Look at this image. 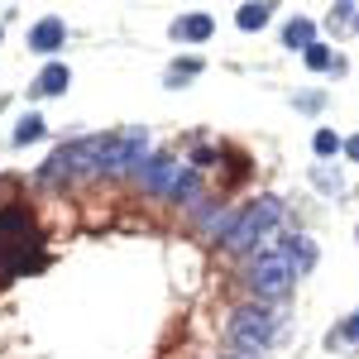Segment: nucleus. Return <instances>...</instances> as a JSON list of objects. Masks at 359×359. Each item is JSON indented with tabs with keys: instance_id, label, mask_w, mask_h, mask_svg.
<instances>
[{
	"instance_id": "1",
	"label": "nucleus",
	"mask_w": 359,
	"mask_h": 359,
	"mask_svg": "<svg viewBox=\"0 0 359 359\" xmlns=\"http://www.w3.org/2000/svg\"><path fill=\"white\" fill-rule=\"evenodd\" d=\"M39 264H43V254H39V235H34L29 211H20V206L0 211V283L29 273Z\"/></svg>"
},
{
	"instance_id": "2",
	"label": "nucleus",
	"mask_w": 359,
	"mask_h": 359,
	"mask_svg": "<svg viewBox=\"0 0 359 359\" xmlns=\"http://www.w3.org/2000/svg\"><path fill=\"white\" fill-rule=\"evenodd\" d=\"M292 278H297V264L287 259V249L273 245V249H264L254 264H249V292L254 297H264V302H273V297H287V287H292Z\"/></svg>"
},
{
	"instance_id": "3",
	"label": "nucleus",
	"mask_w": 359,
	"mask_h": 359,
	"mask_svg": "<svg viewBox=\"0 0 359 359\" xmlns=\"http://www.w3.org/2000/svg\"><path fill=\"white\" fill-rule=\"evenodd\" d=\"M278 221H283V201H278V196H259L245 216L235 221V230L225 235V249L245 254V249H254L259 240H269V230H273Z\"/></svg>"
},
{
	"instance_id": "4",
	"label": "nucleus",
	"mask_w": 359,
	"mask_h": 359,
	"mask_svg": "<svg viewBox=\"0 0 359 359\" xmlns=\"http://www.w3.org/2000/svg\"><path fill=\"white\" fill-rule=\"evenodd\" d=\"M139 177H144V187H149V192L177 196V201H182V196L196 201V192H201V187H196V172L182 163V158H154V163L139 168Z\"/></svg>"
},
{
	"instance_id": "5",
	"label": "nucleus",
	"mask_w": 359,
	"mask_h": 359,
	"mask_svg": "<svg viewBox=\"0 0 359 359\" xmlns=\"http://www.w3.org/2000/svg\"><path fill=\"white\" fill-rule=\"evenodd\" d=\"M273 331H278V316L264 311V306H240V311L230 316V326H225L230 345H240L245 355H259V350L273 340Z\"/></svg>"
},
{
	"instance_id": "6",
	"label": "nucleus",
	"mask_w": 359,
	"mask_h": 359,
	"mask_svg": "<svg viewBox=\"0 0 359 359\" xmlns=\"http://www.w3.org/2000/svg\"><path fill=\"white\" fill-rule=\"evenodd\" d=\"M62 39H67V25H62L57 15H48V20H39V25L29 29V48H34V53H57Z\"/></svg>"
},
{
	"instance_id": "7",
	"label": "nucleus",
	"mask_w": 359,
	"mask_h": 359,
	"mask_svg": "<svg viewBox=\"0 0 359 359\" xmlns=\"http://www.w3.org/2000/svg\"><path fill=\"white\" fill-rule=\"evenodd\" d=\"M67 82H72L67 62H48V67L34 77V91H39V96H57V91H67Z\"/></svg>"
},
{
	"instance_id": "8",
	"label": "nucleus",
	"mask_w": 359,
	"mask_h": 359,
	"mask_svg": "<svg viewBox=\"0 0 359 359\" xmlns=\"http://www.w3.org/2000/svg\"><path fill=\"white\" fill-rule=\"evenodd\" d=\"M211 15H187V20H177V25H172V34H177V39H182V43H206V39H211Z\"/></svg>"
},
{
	"instance_id": "9",
	"label": "nucleus",
	"mask_w": 359,
	"mask_h": 359,
	"mask_svg": "<svg viewBox=\"0 0 359 359\" xmlns=\"http://www.w3.org/2000/svg\"><path fill=\"white\" fill-rule=\"evenodd\" d=\"M283 43H287V48H311V43H316V25H311V20H292V25L283 29Z\"/></svg>"
},
{
	"instance_id": "10",
	"label": "nucleus",
	"mask_w": 359,
	"mask_h": 359,
	"mask_svg": "<svg viewBox=\"0 0 359 359\" xmlns=\"http://www.w3.org/2000/svg\"><path fill=\"white\" fill-rule=\"evenodd\" d=\"M302 57H306V67H316V72H340V57H335L326 43H311Z\"/></svg>"
},
{
	"instance_id": "11",
	"label": "nucleus",
	"mask_w": 359,
	"mask_h": 359,
	"mask_svg": "<svg viewBox=\"0 0 359 359\" xmlns=\"http://www.w3.org/2000/svg\"><path fill=\"white\" fill-rule=\"evenodd\" d=\"M269 10H273V5H240L235 25H240V29H264V25H269Z\"/></svg>"
},
{
	"instance_id": "12",
	"label": "nucleus",
	"mask_w": 359,
	"mask_h": 359,
	"mask_svg": "<svg viewBox=\"0 0 359 359\" xmlns=\"http://www.w3.org/2000/svg\"><path fill=\"white\" fill-rule=\"evenodd\" d=\"M196 72H201V57H182V62H172V67H168V86L192 82Z\"/></svg>"
},
{
	"instance_id": "13",
	"label": "nucleus",
	"mask_w": 359,
	"mask_h": 359,
	"mask_svg": "<svg viewBox=\"0 0 359 359\" xmlns=\"http://www.w3.org/2000/svg\"><path fill=\"white\" fill-rule=\"evenodd\" d=\"M311 149H316L321 158H331V154H340L345 144H340V135H335V130H316V139H311Z\"/></svg>"
},
{
	"instance_id": "14",
	"label": "nucleus",
	"mask_w": 359,
	"mask_h": 359,
	"mask_svg": "<svg viewBox=\"0 0 359 359\" xmlns=\"http://www.w3.org/2000/svg\"><path fill=\"white\" fill-rule=\"evenodd\" d=\"M39 135H43V120L39 115H25L20 130H15V144H29V139H39Z\"/></svg>"
},
{
	"instance_id": "15",
	"label": "nucleus",
	"mask_w": 359,
	"mask_h": 359,
	"mask_svg": "<svg viewBox=\"0 0 359 359\" xmlns=\"http://www.w3.org/2000/svg\"><path fill=\"white\" fill-rule=\"evenodd\" d=\"M311 177H316V187H326V192H340V187H345L340 172H331V168H311Z\"/></svg>"
},
{
	"instance_id": "16",
	"label": "nucleus",
	"mask_w": 359,
	"mask_h": 359,
	"mask_svg": "<svg viewBox=\"0 0 359 359\" xmlns=\"http://www.w3.org/2000/svg\"><path fill=\"white\" fill-rule=\"evenodd\" d=\"M350 335H359V311L345 321V326H340V331H331V340H350Z\"/></svg>"
},
{
	"instance_id": "17",
	"label": "nucleus",
	"mask_w": 359,
	"mask_h": 359,
	"mask_svg": "<svg viewBox=\"0 0 359 359\" xmlns=\"http://www.w3.org/2000/svg\"><path fill=\"white\" fill-rule=\"evenodd\" d=\"M345 154H350V158L359 163V135H355V139H345Z\"/></svg>"
}]
</instances>
